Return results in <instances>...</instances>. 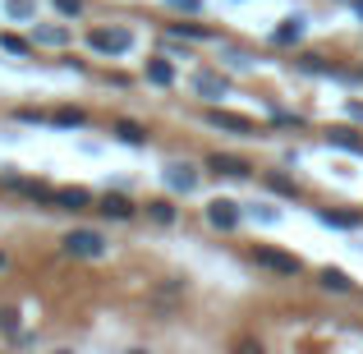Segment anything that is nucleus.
Listing matches in <instances>:
<instances>
[{"label": "nucleus", "mask_w": 363, "mask_h": 354, "mask_svg": "<svg viewBox=\"0 0 363 354\" xmlns=\"http://www.w3.org/2000/svg\"><path fill=\"white\" fill-rule=\"evenodd\" d=\"M60 248H65L69 258H83V262H97V258H106V253H111V239L101 235V231H92V226H74V231L60 239Z\"/></svg>", "instance_id": "1"}, {"label": "nucleus", "mask_w": 363, "mask_h": 354, "mask_svg": "<svg viewBox=\"0 0 363 354\" xmlns=\"http://www.w3.org/2000/svg\"><path fill=\"white\" fill-rule=\"evenodd\" d=\"M88 46L97 55H129L133 51V33H129V28H92Z\"/></svg>", "instance_id": "2"}, {"label": "nucleus", "mask_w": 363, "mask_h": 354, "mask_svg": "<svg viewBox=\"0 0 363 354\" xmlns=\"http://www.w3.org/2000/svg\"><path fill=\"white\" fill-rule=\"evenodd\" d=\"M253 262L267 267V272H276V276H299L303 272L299 258H294V253H281V248H272V244H257L253 248Z\"/></svg>", "instance_id": "3"}, {"label": "nucleus", "mask_w": 363, "mask_h": 354, "mask_svg": "<svg viewBox=\"0 0 363 354\" xmlns=\"http://www.w3.org/2000/svg\"><path fill=\"white\" fill-rule=\"evenodd\" d=\"M240 221H244V207L235 203V198H212V203H207V226H212V231L230 235Z\"/></svg>", "instance_id": "4"}, {"label": "nucleus", "mask_w": 363, "mask_h": 354, "mask_svg": "<svg viewBox=\"0 0 363 354\" xmlns=\"http://www.w3.org/2000/svg\"><path fill=\"white\" fill-rule=\"evenodd\" d=\"M207 170H212V175H230V179H248V175H253L248 161L225 157V152H212V157H207Z\"/></svg>", "instance_id": "5"}, {"label": "nucleus", "mask_w": 363, "mask_h": 354, "mask_svg": "<svg viewBox=\"0 0 363 354\" xmlns=\"http://www.w3.org/2000/svg\"><path fill=\"white\" fill-rule=\"evenodd\" d=\"M194 92H198V97H207V101H221L225 92H230V83H225L221 74H212V70H198L194 74Z\"/></svg>", "instance_id": "6"}, {"label": "nucleus", "mask_w": 363, "mask_h": 354, "mask_svg": "<svg viewBox=\"0 0 363 354\" xmlns=\"http://www.w3.org/2000/svg\"><path fill=\"white\" fill-rule=\"evenodd\" d=\"M166 184L175 189V194H194L198 189V170L189 166V161H170L166 166Z\"/></svg>", "instance_id": "7"}, {"label": "nucleus", "mask_w": 363, "mask_h": 354, "mask_svg": "<svg viewBox=\"0 0 363 354\" xmlns=\"http://www.w3.org/2000/svg\"><path fill=\"white\" fill-rule=\"evenodd\" d=\"M207 124H212V129H225V133H257V124L248 120V116H230V111H207Z\"/></svg>", "instance_id": "8"}, {"label": "nucleus", "mask_w": 363, "mask_h": 354, "mask_svg": "<svg viewBox=\"0 0 363 354\" xmlns=\"http://www.w3.org/2000/svg\"><path fill=\"white\" fill-rule=\"evenodd\" d=\"M97 212H101V216H111V221H133V216H138V207H133L124 194H101Z\"/></svg>", "instance_id": "9"}, {"label": "nucleus", "mask_w": 363, "mask_h": 354, "mask_svg": "<svg viewBox=\"0 0 363 354\" xmlns=\"http://www.w3.org/2000/svg\"><path fill=\"white\" fill-rule=\"evenodd\" d=\"M303 33H308L303 14H290V18H281V28L272 33V42H276V46H294V42H303Z\"/></svg>", "instance_id": "10"}, {"label": "nucleus", "mask_w": 363, "mask_h": 354, "mask_svg": "<svg viewBox=\"0 0 363 354\" xmlns=\"http://www.w3.org/2000/svg\"><path fill=\"white\" fill-rule=\"evenodd\" d=\"M143 79L157 83V88H170V83H175V65H170L166 55H152V60L143 65Z\"/></svg>", "instance_id": "11"}, {"label": "nucleus", "mask_w": 363, "mask_h": 354, "mask_svg": "<svg viewBox=\"0 0 363 354\" xmlns=\"http://www.w3.org/2000/svg\"><path fill=\"white\" fill-rule=\"evenodd\" d=\"M55 207H60V212H88L92 194L88 189H55Z\"/></svg>", "instance_id": "12"}, {"label": "nucleus", "mask_w": 363, "mask_h": 354, "mask_svg": "<svg viewBox=\"0 0 363 354\" xmlns=\"http://www.w3.org/2000/svg\"><path fill=\"white\" fill-rule=\"evenodd\" d=\"M111 133H116L120 143H129V148H143V143H147V129H143L138 120H116V124H111Z\"/></svg>", "instance_id": "13"}, {"label": "nucleus", "mask_w": 363, "mask_h": 354, "mask_svg": "<svg viewBox=\"0 0 363 354\" xmlns=\"http://www.w3.org/2000/svg\"><path fill=\"white\" fill-rule=\"evenodd\" d=\"M318 221H322V226H336V231H359L363 216H359V212H331V207H322Z\"/></svg>", "instance_id": "14"}, {"label": "nucleus", "mask_w": 363, "mask_h": 354, "mask_svg": "<svg viewBox=\"0 0 363 354\" xmlns=\"http://www.w3.org/2000/svg\"><path fill=\"white\" fill-rule=\"evenodd\" d=\"M327 143H331V148H340V152H354V157H363V138H359L354 129H331Z\"/></svg>", "instance_id": "15"}, {"label": "nucleus", "mask_w": 363, "mask_h": 354, "mask_svg": "<svg viewBox=\"0 0 363 354\" xmlns=\"http://www.w3.org/2000/svg\"><path fill=\"white\" fill-rule=\"evenodd\" d=\"M318 285H322V290H336V294H350V290H354V281H350L340 267H327V272L318 276Z\"/></svg>", "instance_id": "16"}, {"label": "nucleus", "mask_w": 363, "mask_h": 354, "mask_svg": "<svg viewBox=\"0 0 363 354\" xmlns=\"http://www.w3.org/2000/svg\"><path fill=\"white\" fill-rule=\"evenodd\" d=\"M175 203H170V198H152L147 203V221H157V226H175Z\"/></svg>", "instance_id": "17"}, {"label": "nucleus", "mask_w": 363, "mask_h": 354, "mask_svg": "<svg viewBox=\"0 0 363 354\" xmlns=\"http://www.w3.org/2000/svg\"><path fill=\"white\" fill-rule=\"evenodd\" d=\"M51 120L60 124V129H83V124H88V116H83L79 106H60V111H55Z\"/></svg>", "instance_id": "18"}, {"label": "nucleus", "mask_w": 363, "mask_h": 354, "mask_svg": "<svg viewBox=\"0 0 363 354\" xmlns=\"http://www.w3.org/2000/svg\"><path fill=\"white\" fill-rule=\"evenodd\" d=\"M0 51H9V55H28L33 46H28L23 37H14V33H0Z\"/></svg>", "instance_id": "19"}, {"label": "nucleus", "mask_w": 363, "mask_h": 354, "mask_svg": "<svg viewBox=\"0 0 363 354\" xmlns=\"http://www.w3.org/2000/svg\"><path fill=\"white\" fill-rule=\"evenodd\" d=\"M170 33H179V37H198V42H207V37H212V28H203V23H170Z\"/></svg>", "instance_id": "20"}, {"label": "nucleus", "mask_w": 363, "mask_h": 354, "mask_svg": "<svg viewBox=\"0 0 363 354\" xmlns=\"http://www.w3.org/2000/svg\"><path fill=\"white\" fill-rule=\"evenodd\" d=\"M299 70H308V74H336L327 60H322V55H303V60H299Z\"/></svg>", "instance_id": "21"}, {"label": "nucleus", "mask_w": 363, "mask_h": 354, "mask_svg": "<svg viewBox=\"0 0 363 354\" xmlns=\"http://www.w3.org/2000/svg\"><path fill=\"white\" fill-rule=\"evenodd\" d=\"M37 42H51V46H60V42H69V33H65V28H37Z\"/></svg>", "instance_id": "22"}, {"label": "nucleus", "mask_w": 363, "mask_h": 354, "mask_svg": "<svg viewBox=\"0 0 363 354\" xmlns=\"http://www.w3.org/2000/svg\"><path fill=\"white\" fill-rule=\"evenodd\" d=\"M267 184H272L276 194H285V198H299V189H294V184H290L285 175H267Z\"/></svg>", "instance_id": "23"}, {"label": "nucleus", "mask_w": 363, "mask_h": 354, "mask_svg": "<svg viewBox=\"0 0 363 354\" xmlns=\"http://www.w3.org/2000/svg\"><path fill=\"white\" fill-rule=\"evenodd\" d=\"M51 5L60 9L65 18H79V14H83V0H51Z\"/></svg>", "instance_id": "24"}, {"label": "nucleus", "mask_w": 363, "mask_h": 354, "mask_svg": "<svg viewBox=\"0 0 363 354\" xmlns=\"http://www.w3.org/2000/svg\"><path fill=\"white\" fill-rule=\"evenodd\" d=\"M0 331L18 336V313H14V309H0Z\"/></svg>", "instance_id": "25"}, {"label": "nucleus", "mask_w": 363, "mask_h": 354, "mask_svg": "<svg viewBox=\"0 0 363 354\" xmlns=\"http://www.w3.org/2000/svg\"><path fill=\"white\" fill-rule=\"evenodd\" d=\"M253 216H257V221H281V212H276V207H253Z\"/></svg>", "instance_id": "26"}, {"label": "nucleus", "mask_w": 363, "mask_h": 354, "mask_svg": "<svg viewBox=\"0 0 363 354\" xmlns=\"http://www.w3.org/2000/svg\"><path fill=\"white\" fill-rule=\"evenodd\" d=\"M170 5L184 9V14H198V9H203V0H170Z\"/></svg>", "instance_id": "27"}, {"label": "nucleus", "mask_w": 363, "mask_h": 354, "mask_svg": "<svg viewBox=\"0 0 363 354\" xmlns=\"http://www.w3.org/2000/svg\"><path fill=\"white\" fill-rule=\"evenodd\" d=\"M9 14H14V18H28V14H33V5H28V0H14V5H9Z\"/></svg>", "instance_id": "28"}, {"label": "nucleus", "mask_w": 363, "mask_h": 354, "mask_svg": "<svg viewBox=\"0 0 363 354\" xmlns=\"http://www.w3.org/2000/svg\"><path fill=\"white\" fill-rule=\"evenodd\" d=\"M18 120H23V124H42V111H33V106H23V111H18Z\"/></svg>", "instance_id": "29"}, {"label": "nucleus", "mask_w": 363, "mask_h": 354, "mask_svg": "<svg viewBox=\"0 0 363 354\" xmlns=\"http://www.w3.org/2000/svg\"><path fill=\"white\" fill-rule=\"evenodd\" d=\"M350 116H354V120H363V101H354V106H350Z\"/></svg>", "instance_id": "30"}, {"label": "nucleus", "mask_w": 363, "mask_h": 354, "mask_svg": "<svg viewBox=\"0 0 363 354\" xmlns=\"http://www.w3.org/2000/svg\"><path fill=\"white\" fill-rule=\"evenodd\" d=\"M5 267H9V258H5V248H0V272H5Z\"/></svg>", "instance_id": "31"}, {"label": "nucleus", "mask_w": 363, "mask_h": 354, "mask_svg": "<svg viewBox=\"0 0 363 354\" xmlns=\"http://www.w3.org/2000/svg\"><path fill=\"white\" fill-rule=\"evenodd\" d=\"M354 9H359V18H363V0H354Z\"/></svg>", "instance_id": "32"}]
</instances>
